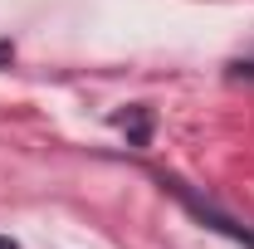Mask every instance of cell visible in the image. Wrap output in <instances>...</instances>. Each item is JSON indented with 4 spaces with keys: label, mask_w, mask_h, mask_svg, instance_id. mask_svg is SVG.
<instances>
[{
    "label": "cell",
    "mask_w": 254,
    "mask_h": 249,
    "mask_svg": "<svg viewBox=\"0 0 254 249\" xmlns=\"http://www.w3.org/2000/svg\"><path fill=\"white\" fill-rule=\"evenodd\" d=\"M161 186L171 190V195H176V200H181V205H186L190 215L200 220V225H210V230H220L225 240H235V245H245V249H254V235L250 230H245V225H240V220H230V215H220V210H215V205H205V200H200V195H190L186 186H181V181H166V176H161Z\"/></svg>",
    "instance_id": "1"
},
{
    "label": "cell",
    "mask_w": 254,
    "mask_h": 249,
    "mask_svg": "<svg viewBox=\"0 0 254 249\" xmlns=\"http://www.w3.org/2000/svg\"><path fill=\"white\" fill-rule=\"evenodd\" d=\"M245 73L254 78V63H230V78H245Z\"/></svg>",
    "instance_id": "4"
},
{
    "label": "cell",
    "mask_w": 254,
    "mask_h": 249,
    "mask_svg": "<svg viewBox=\"0 0 254 249\" xmlns=\"http://www.w3.org/2000/svg\"><path fill=\"white\" fill-rule=\"evenodd\" d=\"M152 123H157V118H152V108H142V103H132L127 113H113V127L127 132L132 147H147V142H152Z\"/></svg>",
    "instance_id": "2"
},
{
    "label": "cell",
    "mask_w": 254,
    "mask_h": 249,
    "mask_svg": "<svg viewBox=\"0 0 254 249\" xmlns=\"http://www.w3.org/2000/svg\"><path fill=\"white\" fill-rule=\"evenodd\" d=\"M10 63H15V44H10V39H0V68H10Z\"/></svg>",
    "instance_id": "3"
},
{
    "label": "cell",
    "mask_w": 254,
    "mask_h": 249,
    "mask_svg": "<svg viewBox=\"0 0 254 249\" xmlns=\"http://www.w3.org/2000/svg\"><path fill=\"white\" fill-rule=\"evenodd\" d=\"M0 249H20V245H15V240H10V235H0Z\"/></svg>",
    "instance_id": "5"
}]
</instances>
